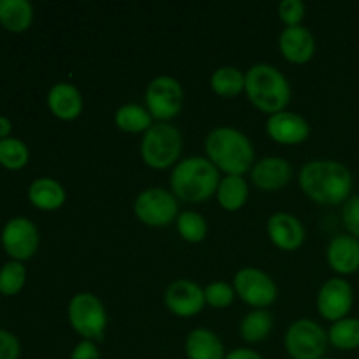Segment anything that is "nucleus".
I'll return each mask as SVG.
<instances>
[{
    "mask_svg": "<svg viewBox=\"0 0 359 359\" xmlns=\"http://www.w3.org/2000/svg\"><path fill=\"white\" fill-rule=\"evenodd\" d=\"M353 182L349 167L335 160H312L298 172L302 191L321 205L346 203L351 198Z\"/></svg>",
    "mask_w": 359,
    "mask_h": 359,
    "instance_id": "nucleus-1",
    "label": "nucleus"
},
{
    "mask_svg": "<svg viewBox=\"0 0 359 359\" xmlns=\"http://www.w3.org/2000/svg\"><path fill=\"white\" fill-rule=\"evenodd\" d=\"M205 154L210 163L226 175H244L255 165L251 139L233 126H217L205 137Z\"/></svg>",
    "mask_w": 359,
    "mask_h": 359,
    "instance_id": "nucleus-2",
    "label": "nucleus"
},
{
    "mask_svg": "<svg viewBox=\"0 0 359 359\" xmlns=\"http://www.w3.org/2000/svg\"><path fill=\"white\" fill-rule=\"evenodd\" d=\"M221 172L207 156H189L179 161L170 174V188L175 198L188 203H202L216 195Z\"/></svg>",
    "mask_w": 359,
    "mask_h": 359,
    "instance_id": "nucleus-3",
    "label": "nucleus"
},
{
    "mask_svg": "<svg viewBox=\"0 0 359 359\" xmlns=\"http://www.w3.org/2000/svg\"><path fill=\"white\" fill-rule=\"evenodd\" d=\"M245 95L265 114L286 111L291 102V86L286 76L270 63H256L245 72Z\"/></svg>",
    "mask_w": 359,
    "mask_h": 359,
    "instance_id": "nucleus-4",
    "label": "nucleus"
},
{
    "mask_svg": "<svg viewBox=\"0 0 359 359\" xmlns=\"http://www.w3.org/2000/svg\"><path fill=\"white\" fill-rule=\"evenodd\" d=\"M182 153V135L170 123H154L140 140V156L154 170L175 167Z\"/></svg>",
    "mask_w": 359,
    "mask_h": 359,
    "instance_id": "nucleus-5",
    "label": "nucleus"
},
{
    "mask_svg": "<svg viewBox=\"0 0 359 359\" xmlns=\"http://www.w3.org/2000/svg\"><path fill=\"white\" fill-rule=\"evenodd\" d=\"M67 316L74 332L83 337V340L98 342L104 339L109 318L104 304L97 294L90 291L74 294L67 307Z\"/></svg>",
    "mask_w": 359,
    "mask_h": 359,
    "instance_id": "nucleus-6",
    "label": "nucleus"
},
{
    "mask_svg": "<svg viewBox=\"0 0 359 359\" xmlns=\"http://www.w3.org/2000/svg\"><path fill=\"white\" fill-rule=\"evenodd\" d=\"M328 346V332L314 319L291 323L284 335V349L291 359H321Z\"/></svg>",
    "mask_w": 359,
    "mask_h": 359,
    "instance_id": "nucleus-7",
    "label": "nucleus"
},
{
    "mask_svg": "<svg viewBox=\"0 0 359 359\" xmlns=\"http://www.w3.org/2000/svg\"><path fill=\"white\" fill-rule=\"evenodd\" d=\"M133 212L140 223L153 228H163L179 217V200L163 188H147L133 200Z\"/></svg>",
    "mask_w": 359,
    "mask_h": 359,
    "instance_id": "nucleus-8",
    "label": "nucleus"
},
{
    "mask_svg": "<svg viewBox=\"0 0 359 359\" xmlns=\"http://www.w3.org/2000/svg\"><path fill=\"white\" fill-rule=\"evenodd\" d=\"M184 104L182 84L172 76H158L146 88V109L158 123H168L179 116Z\"/></svg>",
    "mask_w": 359,
    "mask_h": 359,
    "instance_id": "nucleus-9",
    "label": "nucleus"
},
{
    "mask_svg": "<svg viewBox=\"0 0 359 359\" xmlns=\"http://www.w3.org/2000/svg\"><path fill=\"white\" fill-rule=\"evenodd\" d=\"M237 297L255 309H266L277 300L279 290L272 277L256 266H244L233 277Z\"/></svg>",
    "mask_w": 359,
    "mask_h": 359,
    "instance_id": "nucleus-10",
    "label": "nucleus"
},
{
    "mask_svg": "<svg viewBox=\"0 0 359 359\" xmlns=\"http://www.w3.org/2000/svg\"><path fill=\"white\" fill-rule=\"evenodd\" d=\"M0 242L11 259L23 263L35 256L41 244V235L34 221L25 216H16L4 224Z\"/></svg>",
    "mask_w": 359,
    "mask_h": 359,
    "instance_id": "nucleus-11",
    "label": "nucleus"
},
{
    "mask_svg": "<svg viewBox=\"0 0 359 359\" xmlns=\"http://www.w3.org/2000/svg\"><path fill=\"white\" fill-rule=\"evenodd\" d=\"M318 312L326 321H342L349 318V312L354 305L353 286L342 277L328 279L319 290L316 298Z\"/></svg>",
    "mask_w": 359,
    "mask_h": 359,
    "instance_id": "nucleus-12",
    "label": "nucleus"
},
{
    "mask_svg": "<svg viewBox=\"0 0 359 359\" xmlns=\"http://www.w3.org/2000/svg\"><path fill=\"white\" fill-rule=\"evenodd\" d=\"M165 307L177 318H193L198 316L207 305L203 287L195 280L177 279L172 280L163 294Z\"/></svg>",
    "mask_w": 359,
    "mask_h": 359,
    "instance_id": "nucleus-13",
    "label": "nucleus"
},
{
    "mask_svg": "<svg viewBox=\"0 0 359 359\" xmlns=\"http://www.w3.org/2000/svg\"><path fill=\"white\" fill-rule=\"evenodd\" d=\"M266 133L273 142L284 144V146H297L309 139L311 125L304 116L291 111H283L269 116Z\"/></svg>",
    "mask_w": 359,
    "mask_h": 359,
    "instance_id": "nucleus-14",
    "label": "nucleus"
},
{
    "mask_svg": "<svg viewBox=\"0 0 359 359\" xmlns=\"http://www.w3.org/2000/svg\"><path fill=\"white\" fill-rule=\"evenodd\" d=\"M266 233L272 244L283 251H297L305 242V226L290 212H276L269 217Z\"/></svg>",
    "mask_w": 359,
    "mask_h": 359,
    "instance_id": "nucleus-15",
    "label": "nucleus"
},
{
    "mask_svg": "<svg viewBox=\"0 0 359 359\" xmlns=\"http://www.w3.org/2000/svg\"><path fill=\"white\" fill-rule=\"evenodd\" d=\"M293 167L280 156H266L256 161L251 168V182L263 191H277L290 184Z\"/></svg>",
    "mask_w": 359,
    "mask_h": 359,
    "instance_id": "nucleus-16",
    "label": "nucleus"
},
{
    "mask_svg": "<svg viewBox=\"0 0 359 359\" xmlns=\"http://www.w3.org/2000/svg\"><path fill=\"white\" fill-rule=\"evenodd\" d=\"M279 49L284 58L297 65L311 62L316 53V39L304 25L286 27L279 35Z\"/></svg>",
    "mask_w": 359,
    "mask_h": 359,
    "instance_id": "nucleus-17",
    "label": "nucleus"
},
{
    "mask_svg": "<svg viewBox=\"0 0 359 359\" xmlns=\"http://www.w3.org/2000/svg\"><path fill=\"white\" fill-rule=\"evenodd\" d=\"M326 262L339 276H353L359 270V241L349 233H340L330 241Z\"/></svg>",
    "mask_w": 359,
    "mask_h": 359,
    "instance_id": "nucleus-18",
    "label": "nucleus"
},
{
    "mask_svg": "<svg viewBox=\"0 0 359 359\" xmlns=\"http://www.w3.org/2000/svg\"><path fill=\"white\" fill-rule=\"evenodd\" d=\"M48 107L53 112V116H56L58 119L72 121V119L79 118L81 112H83V95L74 84L62 81V83H56L49 88Z\"/></svg>",
    "mask_w": 359,
    "mask_h": 359,
    "instance_id": "nucleus-19",
    "label": "nucleus"
},
{
    "mask_svg": "<svg viewBox=\"0 0 359 359\" xmlns=\"http://www.w3.org/2000/svg\"><path fill=\"white\" fill-rule=\"evenodd\" d=\"M186 358L188 359H224L223 340L216 332L209 328H195L188 333L184 342Z\"/></svg>",
    "mask_w": 359,
    "mask_h": 359,
    "instance_id": "nucleus-20",
    "label": "nucleus"
},
{
    "mask_svg": "<svg viewBox=\"0 0 359 359\" xmlns=\"http://www.w3.org/2000/svg\"><path fill=\"white\" fill-rule=\"evenodd\" d=\"M28 200L41 210H56L65 203V188L53 177H39L28 186Z\"/></svg>",
    "mask_w": 359,
    "mask_h": 359,
    "instance_id": "nucleus-21",
    "label": "nucleus"
},
{
    "mask_svg": "<svg viewBox=\"0 0 359 359\" xmlns=\"http://www.w3.org/2000/svg\"><path fill=\"white\" fill-rule=\"evenodd\" d=\"M34 21V6L28 0H0V25L7 32L21 34Z\"/></svg>",
    "mask_w": 359,
    "mask_h": 359,
    "instance_id": "nucleus-22",
    "label": "nucleus"
},
{
    "mask_svg": "<svg viewBox=\"0 0 359 359\" xmlns=\"http://www.w3.org/2000/svg\"><path fill=\"white\" fill-rule=\"evenodd\" d=\"M217 203L228 212L242 209L249 198V184L244 175H224L216 191Z\"/></svg>",
    "mask_w": 359,
    "mask_h": 359,
    "instance_id": "nucleus-23",
    "label": "nucleus"
},
{
    "mask_svg": "<svg viewBox=\"0 0 359 359\" xmlns=\"http://www.w3.org/2000/svg\"><path fill=\"white\" fill-rule=\"evenodd\" d=\"M273 330V318L266 309H255L241 321V337L248 344H259L270 337Z\"/></svg>",
    "mask_w": 359,
    "mask_h": 359,
    "instance_id": "nucleus-24",
    "label": "nucleus"
},
{
    "mask_svg": "<svg viewBox=\"0 0 359 359\" xmlns=\"http://www.w3.org/2000/svg\"><path fill=\"white\" fill-rule=\"evenodd\" d=\"M210 88L223 98H233L245 91V74L233 65H223L210 76Z\"/></svg>",
    "mask_w": 359,
    "mask_h": 359,
    "instance_id": "nucleus-25",
    "label": "nucleus"
},
{
    "mask_svg": "<svg viewBox=\"0 0 359 359\" xmlns=\"http://www.w3.org/2000/svg\"><path fill=\"white\" fill-rule=\"evenodd\" d=\"M114 123L119 130L126 133H146L153 123V116L144 105L125 104L116 111Z\"/></svg>",
    "mask_w": 359,
    "mask_h": 359,
    "instance_id": "nucleus-26",
    "label": "nucleus"
},
{
    "mask_svg": "<svg viewBox=\"0 0 359 359\" xmlns=\"http://www.w3.org/2000/svg\"><path fill=\"white\" fill-rule=\"evenodd\" d=\"M328 342L340 351L359 349V319L346 318L333 323L328 330Z\"/></svg>",
    "mask_w": 359,
    "mask_h": 359,
    "instance_id": "nucleus-27",
    "label": "nucleus"
},
{
    "mask_svg": "<svg viewBox=\"0 0 359 359\" xmlns=\"http://www.w3.org/2000/svg\"><path fill=\"white\" fill-rule=\"evenodd\" d=\"M177 231L181 238H184L189 244H200L205 241L207 233H209V224H207L205 217L196 210H184L179 214L177 221Z\"/></svg>",
    "mask_w": 359,
    "mask_h": 359,
    "instance_id": "nucleus-28",
    "label": "nucleus"
},
{
    "mask_svg": "<svg viewBox=\"0 0 359 359\" xmlns=\"http://www.w3.org/2000/svg\"><path fill=\"white\" fill-rule=\"evenodd\" d=\"M30 160L28 146L18 137L0 140V165L7 170H21Z\"/></svg>",
    "mask_w": 359,
    "mask_h": 359,
    "instance_id": "nucleus-29",
    "label": "nucleus"
},
{
    "mask_svg": "<svg viewBox=\"0 0 359 359\" xmlns=\"http://www.w3.org/2000/svg\"><path fill=\"white\" fill-rule=\"evenodd\" d=\"M27 283V269L21 262L9 259L0 266V293L6 297H14L23 290Z\"/></svg>",
    "mask_w": 359,
    "mask_h": 359,
    "instance_id": "nucleus-30",
    "label": "nucleus"
},
{
    "mask_svg": "<svg viewBox=\"0 0 359 359\" xmlns=\"http://www.w3.org/2000/svg\"><path fill=\"white\" fill-rule=\"evenodd\" d=\"M203 293H205L207 305L214 309L230 307L233 304L235 297H237L233 284H228L224 280H214V283L207 284L203 287Z\"/></svg>",
    "mask_w": 359,
    "mask_h": 359,
    "instance_id": "nucleus-31",
    "label": "nucleus"
},
{
    "mask_svg": "<svg viewBox=\"0 0 359 359\" xmlns=\"http://www.w3.org/2000/svg\"><path fill=\"white\" fill-rule=\"evenodd\" d=\"M277 14L286 27H298L305 18V4L302 0H283L277 7Z\"/></svg>",
    "mask_w": 359,
    "mask_h": 359,
    "instance_id": "nucleus-32",
    "label": "nucleus"
},
{
    "mask_svg": "<svg viewBox=\"0 0 359 359\" xmlns=\"http://www.w3.org/2000/svg\"><path fill=\"white\" fill-rule=\"evenodd\" d=\"M342 223L347 233L359 241V195L351 196L342 207Z\"/></svg>",
    "mask_w": 359,
    "mask_h": 359,
    "instance_id": "nucleus-33",
    "label": "nucleus"
},
{
    "mask_svg": "<svg viewBox=\"0 0 359 359\" xmlns=\"http://www.w3.org/2000/svg\"><path fill=\"white\" fill-rule=\"evenodd\" d=\"M21 344L14 333L0 328V359H20Z\"/></svg>",
    "mask_w": 359,
    "mask_h": 359,
    "instance_id": "nucleus-34",
    "label": "nucleus"
},
{
    "mask_svg": "<svg viewBox=\"0 0 359 359\" xmlns=\"http://www.w3.org/2000/svg\"><path fill=\"white\" fill-rule=\"evenodd\" d=\"M70 359H100V351H98L97 342L91 340H81L70 353Z\"/></svg>",
    "mask_w": 359,
    "mask_h": 359,
    "instance_id": "nucleus-35",
    "label": "nucleus"
},
{
    "mask_svg": "<svg viewBox=\"0 0 359 359\" xmlns=\"http://www.w3.org/2000/svg\"><path fill=\"white\" fill-rule=\"evenodd\" d=\"M224 359H265L259 353L256 351L248 349V347H237V349L226 353V358Z\"/></svg>",
    "mask_w": 359,
    "mask_h": 359,
    "instance_id": "nucleus-36",
    "label": "nucleus"
},
{
    "mask_svg": "<svg viewBox=\"0 0 359 359\" xmlns=\"http://www.w3.org/2000/svg\"><path fill=\"white\" fill-rule=\"evenodd\" d=\"M11 132H13V123H11V119L6 118V116H0V140L11 137Z\"/></svg>",
    "mask_w": 359,
    "mask_h": 359,
    "instance_id": "nucleus-37",
    "label": "nucleus"
},
{
    "mask_svg": "<svg viewBox=\"0 0 359 359\" xmlns=\"http://www.w3.org/2000/svg\"><path fill=\"white\" fill-rule=\"evenodd\" d=\"M321 359H333V358H328V356H325V358H321Z\"/></svg>",
    "mask_w": 359,
    "mask_h": 359,
    "instance_id": "nucleus-38",
    "label": "nucleus"
}]
</instances>
